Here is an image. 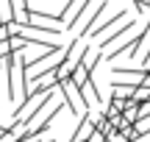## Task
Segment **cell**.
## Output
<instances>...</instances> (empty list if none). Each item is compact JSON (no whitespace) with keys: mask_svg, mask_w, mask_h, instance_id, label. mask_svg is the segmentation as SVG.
Returning a JSON list of instances; mask_svg holds the SVG:
<instances>
[{"mask_svg":"<svg viewBox=\"0 0 150 142\" xmlns=\"http://www.w3.org/2000/svg\"><path fill=\"white\" fill-rule=\"evenodd\" d=\"M106 11H108V3H106V0H97V3H95V0H89V3H86L83 9H81L78 14L72 17V22H67L64 31H72V28H78L81 36H86V31H89V28L95 25V22L100 20L103 14H106Z\"/></svg>","mask_w":150,"mask_h":142,"instance_id":"6da1fadb","label":"cell"},{"mask_svg":"<svg viewBox=\"0 0 150 142\" xmlns=\"http://www.w3.org/2000/svg\"><path fill=\"white\" fill-rule=\"evenodd\" d=\"M59 95H61L64 106L72 111V114H83V111H89V106H86V103H83V98H81V89L75 87L70 78L59 81Z\"/></svg>","mask_w":150,"mask_h":142,"instance_id":"7a4b0ae2","label":"cell"},{"mask_svg":"<svg viewBox=\"0 0 150 142\" xmlns=\"http://www.w3.org/2000/svg\"><path fill=\"white\" fill-rule=\"evenodd\" d=\"M125 17H128V11H125V9H117V14L106 17L100 25H92L89 31H86V36H89V39H100V36H106L111 28H117V22H122V20H125Z\"/></svg>","mask_w":150,"mask_h":142,"instance_id":"3957f363","label":"cell"},{"mask_svg":"<svg viewBox=\"0 0 150 142\" xmlns=\"http://www.w3.org/2000/svg\"><path fill=\"white\" fill-rule=\"evenodd\" d=\"M81 98H83V103L86 106H89V109H92V106H95V103H100V95H97V84H95V75H89V78H86V81L83 84H81Z\"/></svg>","mask_w":150,"mask_h":142,"instance_id":"277c9868","label":"cell"},{"mask_svg":"<svg viewBox=\"0 0 150 142\" xmlns=\"http://www.w3.org/2000/svg\"><path fill=\"white\" fill-rule=\"evenodd\" d=\"M100 48H95V45H83V53H81V67H86L89 72L97 70V64H100Z\"/></svg>","mask_w":150,"mask_h":142,"instance_id":"5b68a950","label":"cell"},{"mask_svg":"<svg viewBox=\"0 0 150 142\" xmlns=\"http://www.w3.org/2000/svg\"><path fill=\"white\" fill-rule=\"evenodd\" d=\"M11 14H14L11 22H20V25L31 22V6H28V0H11Z\"/></svg>","mask_w":150,"mask_h":142,"instance_id":"8992f818","label":"cell"},{"mask_svg":"<svg viewBox=\"0 0 150 142\" xmlns=\"http://www.w3.org/2000/svg\"><path fill=\"white\" fill-rule=\"evenodd\" d=\"M125 106H128V98H117V95H111V98H108L106 111H103V114H106V120H111V117H120Z\"/></svg>","mask_w":150,"mask_h":142,"instance_id":"52a82bcc","label":"cell"},{"mask_svg":"<svg viewBox=\"0 0 150 142\" xmlns=\"http://www.w3.org/2000/svg\"><path fill=\"white\" fill-rule=\"evenodd\" d=\"M89 134H92V123H89V117H86V111H83V114H81V120H78V128H75L72 137H70V142H83Z\"/></svg>","mask_w":150,"mask_h":142,"instance_id":"ba28073f","label":"cell"},{"mask_svg":"<svg viewBox=\"0 0 150 142\" xmlns=\"http://www.w3.org/2000/svg\"><path fill=\"white\" fill-rule=\"evenodd\" d=\"M131 103H136V106H139V103H145V100H150V87H145V84H136V87L134 89H131Z\"/></svg>","mask_w":150,"mask_h":142,"instance_id":"9c48e42d","label":"cell"},{"mask_svg":"<svg viewBox=\"0 0 150 142\" xmlns=\"http://www.w3.org/2000/svg\"><path fill=\"white\" fill-rule=\"evenodd\" d=\"M134 134H136V142L147 137V134H150V117H142V120L134 123Z\"/></svg>","mask_w":150,"mask_h":142,"instance_id":"30bf717a","label":"cell"},{"mask_svg":"<svg viewBox=\"0 0 150 142\" xmlns=\"http://www.w3.org/2000/svg\"><path fill=\"white\" fill-rule=\"evenodd\" d=\"M14 14H11V0H0V25L3 22H11Z\"/></svg>","mask_w":150,"mask_h":142,"instance_id":"8fae6325","label":"cell"},{"mask_svg":"<svg viewBox=\"0 0 150 142\" xmlns=\"http://www.w3.org/2000/svg\"><path fill=\"white\" fill-rule=\"evenodd\" d=\"M106 142H128V137H125V134H120L117 128H111V131L106 134Z\"/></svg>","mask_w":150,"mask_h":142,"instance_id":"7c38bea8","label":"cell"},{"mask_svg":"<svg viewBox=\"0 0 150 142\" xmlns=\"http://www.w3.org/2000/svg\"><path fill=\"white\" fill-rule=\"evenodd\" d=\"M95 128H97V131H100V134H103V137H106V134H108V131H111V123H108V120H106V114H103V120H100V123H97V126H95Z\"/></svg>","mask_w":150,"mask_h":142,"instance_id":"4fadbf2b","label":"cell"},{"mask_svg":"<svg viewBox=\"0 0 150 142\" xmlns=\"http://www.w3.org/2000/svg\"><path fill=\"white\" fill-rule=\"evenodd\" d=\"M83 142H106V137H103V134L97 131V128H92V134H89V137H86Z\"/></svg>","mask_w":150,"mask_h":142,"instance_id":"5bb4252c","label":"cell"},{"mask_svg":"<svg viewBox=\"0 0 150 142\" xmlns=\"http://www.w3.org/2000/svg\"><path fill=\"white\" fill-rule=\"evenodd\" d=\"M136 111H139V120H142V117H150V100L139 103V106H136Z\"/></svg>","mask_w":150,"mask_h":142,"instance_id":"9a60e30c","label":"cell"},{"mask_svg":"<svg viewBox=\"0 0 150 142\" xmlns=\"http://www.w3.org/2000/svg\"><path fill=\"white\" fill-rule=\"evenodd\" d=\"M11 36V33H8V25H6V22H3V25H0V42H6V39H8Z\"/></svg>","mask_w":150,"mask_h":142,"instance_id":"2e32d148","label":"cell"}]
</instances>
